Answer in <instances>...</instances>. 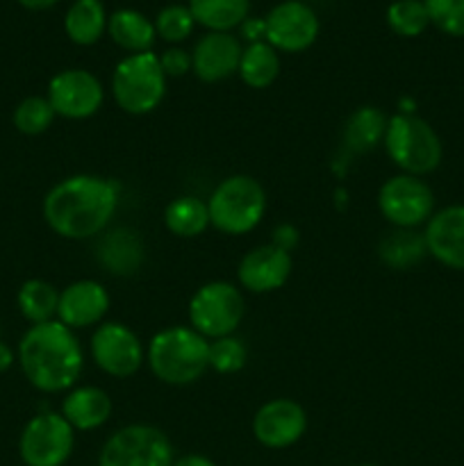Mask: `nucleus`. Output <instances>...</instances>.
I'll return each mask as SVG.
<instances>
[{
  "mask_svg": "<svg viewBox=\"0 0 464 466\" xmlns=\"http://www.w3.org/2000/svg\"><path fill=\"white\" fill-rule=\"evenodd\" d=\"M118 208V185L98 176H71L59 180L44 198V218L64 239H91L103 235Z\"/></svg>",
  "mask_w": 464,
  "mask_h": 466,
  "instance_id": "obj_1",
  "label": "nucleus"
},
{
  "mask_svg": "<svg viewBox=\"0 0 464 466\" xmlns=\"http://www.w3.org/2000/svg\"><path fill=\"white\" fill-rule=\"evenodd\" d=\"M18 364L35 390L44 394H59L77 382L85 353L76 332L55 319L30 326L18 344Z\"/></svg>",
  "mask_w": 464,
  "mask_h": 466,
  "instance_id": "obj_2",
  "label": "nucleus"
},
{
  "mask_svg": "<svg viewBox=\"0 0 464 466\" xmlns=\"http://www.w3.org/2000/svg\"><path fill=\"white\" fill-rule=\"evenodd\" d=\"M146 358L157 380L185 387L209 369V341L194 328L173 326L150 339Z\"/></svg>",
  "mask_w": 464,
  "mask_h": 466,
  "instance_id": "obj_3",
  "label": "nucleus"
},
{
  "mask_svg": "<svg viewBox=\"0 0 464 466\" xmlns=\"http://www.w3.org/2000/svg\"><path fill=\"white\" fill-rule=\"evenodd\" d=\"M209 226L223 235L241 237L255 230L267 212V191L255 177L230 176L217 185L207 200Z\"/></svg>",
  "mask_w": 464,
  "mask_h": 466,
  "instance_id": "obj_4",
  "label": "nucleus"
},
{
  "mask_svg": "<svg viewBox=\"0 0 464 466\" xmlns=\"http://www.w3.org/2000/svg\"><path fill=\"white\" fill-rule=\"evenodd\" d=\"M385 150L391 162L408 176H426L441 164V141L428 121L417 114L387 118Z\"/></svg>",
  "mask_w": 464,
  "mask_h": 466,
  "instance_id": "obj_5",
  "label": "nucleus"
},
{
  "mask_svg": "<svg viewBox=\"0 0 464 466\" xmlns=\"http://www.w3.org/2000/svg\"><path fill=\"white\" fill-rule=\"evenodd\" d=\"M112 94L118 107L132 116L155 112L166 94V76L157 55L148 50L121 59L114 68Z\"/></svg>",
  "mask_w": 464,
  "mask_h": 466,
  "instance_id": "obj_6",
  "label": "nucleus"
},
{
  "mask_svg": "<svg viewBox=\"0 0 464 466\" xmlns=\"http://www.w3.org/2000/svg\"><path fill=\"white\" fill-rule=\"evenodd\" d=\"M246 303L232 282L214 280L200 287L189 303V323L205 339L235 335L244 319Z\"/></svg>",
  "mask_w": 464,
  "mask_h": 466,
  "instance_id": "obj_7",
  "label": "nucleus"
},
{
  "mask_svg": "<svg viewBox=\"0 0 464 466\" xmlns=\"http://www.w3.org/2000/svg\"><path fill=\"white\" fill-rule=\"evenodd\" d=\"M176 455L159 428L132 423L105 441L98 466H173Z\"/></svg>",
  "mask_w": 464,
  "mask_h": 466,
  "instance_id": "obj_8",
  "label": "nucleus"
},
{
  "mask_svg": "<svg viewBox=\"0 0 464 466\" xmlns=\"http://www.w3.org/2000/svg\"><path fill=\"white\" fill-rule=\"evenodd\" d=\"M76 431L62 412H41L25 423L18 453L27 466H62L71 458Z\"/></svg>",
  "mask_w": 464,
  "mask_h": 466,
  "instance_id": "obj_9",
  "label": "nucleus"
},
{
  "mask_svg": "<svg viewBox=\"0 0 464 466\" xmlns=\"http://www.w3.org/2000/svg\"><path fill=\"white\" fill-rule=\"evenodd\" d=\"M378 208L380 214L394 228L414 230L426 223L435 209V194L430 187L417 176H394L380 187L378 194Z\"/></svg>",
  "mask_w": 464,
  "mask_h": 466,
  "instance_id": "obj_10",
  "label": "nucleus"
},
{
  "mask_svg": "<svg viewBox=\"0 0 464 466\" xmlns=\"http://www.w3.org/2000/svg\"><path fill=\"white\" fill-rule=\"evenodd\" d=\"M91 358L96 367L112 378H130L144 364V346L139 337L123 323H100L91 335Z\"/></svg>",
  "mask_w": 464,
  "mask_h": 466,
  "instance_id": "obj_11",
  "label": "nucleus"
},
{
  "mask_svg": "<svg viewBox=\"0 0 464 466\" xmlns=\"http://www.w3.org/2000/svg\"><path fill=\"white\" fill-rule=\"evenodd\" d=\"M48 100L57 116L82 121L103 107L105 89L94 73L85 68H66L50 80Z\"/></svg>",
  "mask_w": 464,
  "mask_h": 466,
  "instance_id": "obj_12",
  "label": "nucleus"
},
{
  "mask_svg": "<svg viewBox=\"0 0 464 466\" xmlns=\"http://www.w3.org/2000/svg\"><path fill=\"white\" fill-rule=\"evenodd\" d=\"M264 23H267V44L282 53L308 50L318 36L317 12L300 0L276 5Z\"/></svg>",
  "mask_w": 464,
  "mask_h": 466,
  "instance_id": "obj_13",
  "label": "nucleus"
},
{
  "mask_svg": "<svg viewBox=\"0 0 464 466\" xmlns=\"http://www.w3.org/2000/svg\"><path fill=\"white\" fill-rule=\"evenodd\" d=\"M308 431L303 405L291 399H273L253 417V435L267 449H289Z\"/></svg>",
  "mask_w": 464,
  "mask_h": 466,
  "instance_id": "obj_14",
  "label": "nucleus"
},
{
  "mask_svg": "<svg viewBox=\"0 0 464 466\" xmlns=\"http://www.w3.org/2000/svg\"><path fill=\"white\" fill-rule=\"evenodd\" d=\"M291 276V253L276 244H264L241 258L237 278L250 294H268L280 289Z\"/></svg>",
  "mask_w": 464,
  "mask_h": 466,
  "instance_id": "obj_15",
  "label": "nucleus"
},
{
  "mask_svg": "<svg viewBox=\"0 0 464 466\" xmlns=\"http://www.w3.org/2000/svg\"><path fill=\"white\" fill-rule=\"evenodd\" d=\"M109 309V294L100 282L77 280L59 291L57 321L71 330L100 326Z\"/></svg>",
  "mask_w": 464,
  "mask_h": 466,
  "instance_id": "obj_16",
  "label": "nucleus"
},
{
  "mask_svg": "<svg viewBox=\"0 0 464 466\" xmlns=\"http://www.w3.org/2000/svg\"><path fill=\"white\" fill-rule=\"evenodd\" d=\"M423 239L437 262L464 271V205H450L432 214Z\"/></svg>",
  "mask_w": 464,
  "mask_h": 466,
  "instance_id": "obj_17",
  "label": "nucleus"
},
{
  "mask_svg": "<svg viewBox=\"0 0 464 466\" xmlns=\"http://www.w3.org/2000/svg\"><path fill=\"white\" fill-rule=\"evenodd\" d=\"M241 53L239 39L230 32H207L191 53V71L203 82H221L239 71Z\"/></svg>",
  "mask_w": 464,
  "mask_h": 466,
  "instance_id": "obj_18",
  "label": "nucleus"
},
{
  "mask_svg": "<svg viewBox=\"0 0 464 466\" xmlns=\"http://www.w3.org/2000/svg\"><path fill=\"white\" fill-rule=\"evenodd\" d=\"M96 258L112 276H132L144 264V241L130 228H116L100 237Z\"/></svg>",
  "mask_w": 464,
  "mask_h": 466,
  "instance_id": "obj_19",
  "label": "nucleus"
},
{
  "mask_svg": "<svg viewBox=\"0 0 464 466\" xmlns=\"http://www.w3.org/2000/svg\"><path fill=\"white\" fill-rule=\"evenodd\" d=\"M62 417L73 431H96L112 417V399L100 387H77L64 399Z\"/></svg>",
  "mask_w": 464,
  "mask_h": 466,
  "instance_id": "obj_20",
  "label": "nucleus"
},
{
  "mask_svg": "<svg viewBox=\"0 0 464 466\" xmlns=\"http://www.w3.org/2000/svg\"><path fill=\"white\" fill-rule=\"evenodd\" d=\"M107 32L118 48L130 55L148 53L155 44V23H150L144 14L135 9H118L107 18Z\"/></svg>",
  "mask_w": 464,
  "mask_h": 466,
  "instance_id": "obj_21",
  "label": "nucleus"
},
{
  "mask_svg": "<svg viewBox=\"0 0 464 466\" xmlns=\"http://www.w3.org/2000/svg\"><path fill=\"white\" fill-rule=\"evenodd\" d=\"M68 39L77 46H91L107 30V14L100 0H76L64 18Z\"/></svg>",
  "mask_w": 464,
  "mask_h": 466,
  "instance_id": "obj_22",
  "label": "nucleus"
},
{
  "mask_svg": "<svg viewBox=\"0 0 464 466\" xmlns=\"http://www.w3.org/2000/svg\"><path fill=\"white\" fill-rule=\"evenodd\" d=\"M187 7L209 32H230L248 18L250 0H189Z\"/></svg>",
  "mask_w": 464,
  "mask_h": 466,
  "instance_id": "obj_23",
  "label": "nucleus"
},
{
  "mask_svg": "<svg viewBox=\"0 0 464 466\" xmlns=\"http://www.w3.org/2000/svg\"><path fill=\"white\" fill-rule=\"evenodd\" d=\"M164 226L171 235L191 239V237L203 235L209 228V209L196 196H180L173 198L164 209Z\"/></svg>",
  "mask_w": 464,
  "mask_h": 466,
  "instance_id": "obj_24",
  "label": "nucleus"
},
{
  "mask_svg": "<svg viewBox=\"0 0 464 466\" xmlns=\"http://www.w3.org/2000/svg\"><path fill=\"white\" fill-rule=\"evenodd\" d=\"M387 118L380 109L359 107L350 114L344 127V146L348 153H368L385 139Z\"/></svg>",
  "mask_w": 464,
  "mask_h": 466,
  "instance_id": "obj_25",
  "label": "nucleus"
},
{
  "mask_svg": "<svg viewBox=\"0 0 464 466\" xmlns=\"http://www.w3.org/2000/svg\"><path fill=\"white\" fill-rule=\"evenodd\" d=\"M248 85L250 89H267L276 82L277 73H280V57L277 50L267 41H255L248 48H244L239 62V71H237Z\"/></svg>",
  "mask_w": 464,
  "mask_h": 466,
  "instance_id": "obj_26",
  "label": "nucleus"
},
{
  "mask_svg": "<svg viewBox=\"0 0 464 466\" xmlns=\"http://www.w3.org/2000/svg\"><path fill=\"white\" fill-rule=\"evenodd\" d=\"M378 253H380V259L387 267L405 271V268L421 262V259L426 258L428 248L423 235H419V232L414 230H405V228H396L394 232H389V235L380 241Z\"/></svg>",
  "mask_w": 464,
  "mask_h": 466,
  "instance_id": "obj_27",
  "label": "nucleus"
},
{
  "mask_svg": "<svg viewBox=\"0 0 464 466\" xmlns=\"http://www.w3.org/2000/svg\"><path fill=\"white\" fill-rule=\"evenodd\" d=\"M16 303L23 317L32 326H39V323L55 321V317H57L59 291L50 282L35 278V280L23 282V287L18 289Z\"/></svg>",
  "mask_w": 464,
  "mask_h": 466,
  "instance_id": "obj_28",
  "label": "nucleus"
},
{
  "mask_svg": "<svg viewBox=\"0 0 464 466\" xmlns=\"http://www.w3.org/2000/svg\"><path fill=\"white\" fill-rule=\"evenodd\" d=\"M387 25L400 36H419L430 25L426 3L423 0H396L387 9Z\"/></svg>",
  "mask_w": 464,
  "mask_h": 466,
  "instance_id": "obj_29",
  "label": "nucleus"
},
{
  "mask_svg": "<svg viewBox=\"0 0 464 466\" xmlns=\"http://www.w3.org/2000/svg\"><path fill=\"white\" fill-rule=\"evenodd\" d=\"M55 109L50 105L48 98H41V96H30V98L21 100L18 107L14 109V126L23 135H41V132L48 130L55 121Z\"/></svg>",
  "mask_w": 464,
  "mask_h": 466,
  "instance_id": "obj_30",
  "label": "nucleus"
},
{
  "mask_svg": "<svg viewBox=\"0 0 464 466\" xmlns=\"http://www.w3.org/2000/svg\"><path fill=\"white\" fill-rule=\"evenodd\" d=\"M246 360H248V349L237 337L230 335L209 341V367L217 373L227 376V373L241 371L246 367Z\"/></svg>",
  "mask_w": 464,
  "mask_h": 466,
  "instance_id": "obj_31",
  "label": "nucleus"
},
{
  "mask_svg": "<svg viewBox=\"0 0 464 466\" xmlns=\"http://www.w3.org/2000/svg\"><path fill=\"white\" fill-rule=\"evenodd\" d=\"M196 21L185 5H166L155 18V32L168 44H180L194 30Z\"/></svg>",
  "mask_w": 464,
  "mask_h": 466,
  "instance_id": "obj_32",
  "label": "nucleus"
},
{
  "mask_svg": "<svg viewBox=\"0 0 464 466\" xmlns=\"http://www.w3.org/2000/svg\"><path fill=\"white\" fill-rule=\"evenodd\" d=\"M432 25L450 36H464V0H423Z\"/></svg>",
  "mask_w": 464,
  "mask_h": 466,
  "instance_id": "obj_33",
  "label": "nucleus"
},
{
  "mask_svg": "<svg viewBox=\"0 0 464 466\" xmlns=\"http://www.w3.org/2000/svg\"><path fill=\"white\" fill-rule=\"evenodd\" d=\"M159 64L166 77H182L191 71V55L182 48H168L159 55Z\"/></svg>",
  "mask_w": 464,
  "mask_h": 466,
  "instance_id": "obj_34",
  "label": "nucleus"
},
{
  "mask_svg": "<svg viewBox=\"0 0 464 466\" xmlns=\"http://www.w3.org/2000/svg\"><path fill=\"white\" fill-rule=\"evenodd\" d=\"M271 244L280 246V248H285L287 253H291V248L298 244V232H296L291 226H280L276 230V235H273Z\"/></svg>",
  "mask_w": 464,
  "mask_h": 466,
  "instance_id": "obj_35",
  "label": "nucleus"
},
{
  "mask_svg": "<svg viewBox=\"0 0 464 466\" xmlns=\"http://www.w3.org/2000/svg\"><path fill=\"white\" fill-rule=\"evenodd\" d=\"M241 25H244V35L248 36L250 44L262 41V36L267 39V23H264V18H246Z\"/></svg>",
  "mask_w": 464,
  "mask_h": 466,
  "instance_id": "obj_36",
  "label": "nucleus"
},
{
  "mask_svg": "<svg viewBox=\"0 0 464 466\" xmlns=\"http://www.w3.org/2000/svg\"><path fill=\"white\" fill-rule=\"evenodd\" d=\"M173 466H217V464H214L209 458H205V455L189 453V455H182V458H177Z\"/></svg>",
  "mask_w": 464,
  "mask_h": 466,
  "instance_id": "obj_37",
  "label": "nucleus"
},
{
  "mask_svg": "<svg viewBox=\"0 0 464 466\" xmlns=\"http://www.w3.org/2000/svg\"><path fill=\"white\" fill-rule=\"evenodd\" d=\"M12 364H14V350L9 349L7 344H3V341H0V373L7 371Z\"/></svg>",
  "mask_w": 464,
  "mask_h": 466,
  "instance_id": "obj_38",
  "label": "nucleus"
},
{
  "mask_svg": "<svg viewBox=\"0 0 464 466\" xmlns=\"http://www.w3.org/2000/svg\"><path fill=\"white\" fill-rule=\"evenodd\" d=\"M18 3H21L23 7H27V9H35V12H41V9H48V7H53V5L57 3V0H18Z\"/></svg>",
  "mask_w": 464,
  "mask_h": 466,
  "instance_id": "obj_39",
  "label": "nucleus"
},
{
  "mask_svg": "<svg viewBox=\"0 0 464 466\" xmlns=\"http://www.w3.org/2000/svg\"><path fill=\"white\" fill-rule=\"evenodd\" d=\"M359 466H378V464H359Z\"/></svg>",
  "mask_w": 464,
  "mask_h": 466,
  "instance_id": "obj_40",
  "label": "nucleus"
}]
</instances>
